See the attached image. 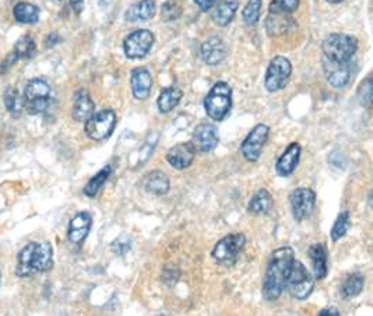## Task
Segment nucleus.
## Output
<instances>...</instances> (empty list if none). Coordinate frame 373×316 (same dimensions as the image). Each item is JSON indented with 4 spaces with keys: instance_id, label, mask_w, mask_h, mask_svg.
Listing matches in <instances>:
<instances>
[{
    "instance_id": "nucleus-1",
    "label": "nucleus",
    "mask_w": 373,
    "mask_h": 316,
    "mask_svg": "<svg viewBox=\"0 0 373 316\" xmlns=\"http://www.w3.org/2000/svg\"><path fill=\"white\" fill-rule=\"evenodd\" d=\"M293 259L295 253L291 247H281L272 253L267 263L262 290L263 297L267 301H276L284 293L287 274Z\"/></svg>"
},
{
    "instance_id": "nucleus-2",
    "label": "nucleus",
    "mask_w": 373,
    "mask_h": 316,
    "mask_svg": "<svg viewBox=\"0 0 373 316\" xmlns=\"http://www.w3.org/2000/svg\"><path fill=\"white\" fill-rule=\"evenodd\" d=\"M53 267V249L49 242H31L17 256L16 274L19 278H31Z\"/></svg>"
},
{
    "instance_id": "nucleus-3",
    "label": "nucleus",
    "mask_w": 373,
    "mask_h": 316,
    "mask_svg": "<svg viewBox=\"0 0 373 316\" xmlns=\"http://www.w3.org/2000/svg\"><path fill=\"white\" fill-rule=\"evenodd\" d=\"M322 49L331 62H350L358 51V39L347 34H330L324 38Z\"/></svg>"
},
{
    "instance_id": "nucleus-4",
    "label": "nucleus",
    "mask_w": 373,
    "mask_h": 316,
    "mask_svg": "<svg viewBox=\"0 0 373 316\" xmlns=\"http://www.w3.org/2000/svg\"><path fill=\"white\" fill-rule=\"evenodd\" d=\"M232 108V89L224 82L213 86L204 100V109L210 120L221 122L230 115Z\"/></svg>"
},
{
    "instance_id": "nucleus-5",
    "label": "nucleus",
    "mask_w": 373,
    "mask_h": 316,
    "mask_svg": "<svg viewBox=\"0 0 373 316\" xmlns=\"http://www.w3.org/2000/svg\"><path fill=\"white\" fill-rule=\"evenodd\" d=\"M315 278L300 260L293 259L285 280V289L295 300H306L315 289Z\"/></svg>"
},
{
    "instance_id": "nucleus-6",
    "label": "nucleus",
    "mask_w": 373,
    "mask_h": 316,
    "mask_svg": "<svg viewBox=\"0 0 373 316\" xmlns=\"http://www.w3.org/2000/svg\"><path fill=\"white\" fill-rule=\"evenodd\" d=\"M52 104L51 86L43 78H34L24 90V108L29 115L45 113Z\"/></svg>"
},
{
    "instance_id": "nucleus-7",
    "label": "nucleus",
    "mask_w": 373,
    "mask_h": 316,
    "mask_svg": "<svg viewBox=\"0 0 373 316\" xmlns=\"http://www.w3.org/2000/svg\"><path fill=\"white\" fill-rule=\"evenodd\" d=\"M246 244V236L245 234H230L227 236H224L222 240H219L213 251H211V258L214 262L218 264L224 266H232L237 263L241 252L243 251Z\"/></svg>"
},
{
    "instance_id": "nucleus-8",
    "label": "nucleus",
    "mask_w": 373,
    "mask_h": 316,
    "mask_svg": "<svg viewBox=\"0 0 373 316\" xmlns=\"http://www.w3.org/2000/svg\"><path fill=\"white\" fill-rule=\"evenodd\" d=\"M84 124L86 135L94 142H102L109 139L110 135L114 133L118 124V116L115 111L104 109L101 112L93 113V116Z\"/></svg>"
},
{
    "instance_id": "nucleus-9",
    "label": "nucleus",
    "mask_w": 373,
    "mask_h": 316,
    "mask_svg": "<svg viewBox=\"0 0 373 316\" xmlns=\"http://www.w3.org/2000/svg\"><path fill=\"white\" fill-rule=\"evenodd\" d=\"M270 128L265 124L256 125L241 144V154L249 163H256L269 140Z\"/></svg>"
},
{
    "instance_id": "nucleus-10",
    "label": "nucleus",
    "mask_w": 373,
    "mask_h": 316,
    "mask_svg": "<svg viewBox=\"0 0 373 316\" xmlns=\"http://www.w3.org/2000/svg\"><path fill=\"white\" fill-rule=\"evenodd\" d=\"M292 74V65L285 56H276L266 71L265 86L269 93H277L282 90L287 84L289 77Z\"/></svg>"
},
{
    "instance_id": "nucleus-11",
    "label": "nucleus",
    "mask_w": 373,
    "mask_h": 316,
    "mask_svg": "<svg viewBox=\"0 0 373 316\" xmlns=\"http://www.w3.org/2000/svg\"><path fill=\"white\" fill-rule=\"evenodd\" d=\"M291 213L295 221L308 220L316 206V193L311 188H298L289 194Z\"/></svg>"
},
{
    "instance_id": "nucleus-12",
    "label": "nucleus",
    "mask_w": 373,
    "mask_h": 316,
    "mask_svg": "<svg viewBox=\"0 0 373 316\" xmlns=\"http://www.w3.org/2000/svg\"><path fill=\"white\" fill-rule=\"evenodd\" d=\"M154 34L150 30H137L129 34L123 41V51L129 59H143L150 54L154 45Z\"/></svg>"
},
{
    "instance_id": "nucleus-13",
    "label": "nucleus",
    "mask_w": 373,
    "mask_h": 316,
    "mask_svg": "<svg viewBox=\"0 0 373 316\" xmlns=\"http://www.w3.org/2000/svg\"><path fill=\"white\" fill-rule=\"evenodd\" d=\"M196 157V147L192 142H184V143H178L173 147H171L167 154H165V160L167 163L178 170H188Z\"/></svg>"
},
{
    "instance_id": "nucleus-14",
    "label": "nucleus",
    "mask_w": 373,
    "mask_h": 316,
    "mask_svg": "<svg viewBox=\"0 0 373 316\" xmlns=\"http://www.w3.org/2000/svg\"><path fill=\"white\" fill-rule=\"evenodd\" d=\"M324 74L330 86L334 89H343L350 84L352 78V66L350 62H331L328 59H323Z\"/></svg>"
},
{
    "instance_id": "nucleus-15",
    "label": "nucleus",
    "mask_w": 373,
    "mask_h": 316,
    "mask_svg": "<svg viewBox=\"0 0 373 316\" xmlns=\"http://www.w3.org/2000/svg\"><path fill=\"white\" fill-rule=\"evenodd\" d=\"M93 217L87 212H80L70 220L69 229H67V238L70 244L80 247L91 231Z\"/></svg>"
},
{
    "instance_id": "nucleus-16",
    "label": "nucleus",
    "mask_w": 373,
    "mask_h": 316,
    "mask_svg": "<svg viewBox=\"0 0 373 316\" xmlns=\"http://www.w3.org/2000/svg\"><path fill=\"white\" fill-rule=\"evenodd\" d=\"M130 86L133 97L139 101H144L152 94L153 76L145 67H136L130 76Z\"/></svg>"
},
{
    "instance_id": "nucleus-17",
    "label": "nucleus",
    "mask_w": 373,
    "mask_h": 316,
    "mask_svg": "<svg viewBox=\"0 0 373 316\" xmlns=\"http://www.w3.org/2000/svg\"><path fill=\"white\" fill-rule=\"evenodd\" d=\"M301 151L302 148L300 143H291L285 148V151L278 157V160L276 163V172L282 178L292 175L298 164H300Z\"/></svg>"
},
{
    "instance_id": "nucleus-18",
    "label": "nucleus",
    "mask_w": 373,
    "mask_h": 316,
    "mask_svg": "<svg viewBox=\"0 0 373 316\" xmlns=\"http://www.w3.org/2000/svg\"><path fill=\"white\" fill-rule=\"evenodd\" d=\"M218 142H219V136L214 125L202 124L193 132L192 143L195 144L196 151L210 153L218 146Z\"/></svg>"
},
{
    "instance_id": "nucleus-19",
    "label": "nucleus",
    "mask_w": 373,
    "mask_h": 316,
    "mask_svg": "<svg viewBox=\"0 0 373 316\" xmlns=\"http://www.w3.org/2000/svg\"><path fill=\"white\" fill-rule=\"evenodd\" d=\"M200 55L202 59L210 65L215 66L219 65L227 56V47L224 44V41L218 36H211L208 38L206 43H203L200 48Z\"/></svg>"
},
{
    "instance_id": "nucleus-20",
    "label": "nucleus",
    "mask_w": 373,
    "mask_h": 316,
    "mask_svg": "<svg viewBox=\"0 0 373 316\" xmlns=\"http://www.w3.org/2000/svg\"><path fill=\"white\" fill-rule=\"evenodd\" d=\"M94 111L95 105L87 90H80L76 95H74V102L71 108V116L74 121L86 122L93 116Z\"/></svg>"
},
{
    "instance_id": "nucleus-21",
    "label": "nucleus",
    "mask_w": 373,
    "mask_h": 316,
    "mask_svg": "<svg viewBox=\"0 0 373 316\" xmlns=\"http://www.w3.org/2000/svg\"><path fill=\"white\" fill-rule=\"evenodd\" d=\"M309 259L312 263L315 280L317 282L323 280L328 273V264H327L328 253L326 247L323 244H313L309 248Z\"/></svg>"
},
{
    "instance_id": "nucleus-22",
    "label": "nucleus",
    "mask_w": 373,
    "mask_h": 316,
    "mask_svg": "<svg viewBox=\"0 0 373 316\" xmlns=\"http://www.w3.org/2000/svg\"><path fill=\"white\" fill-rule=\"evenodd\" d=\"M157 6L154 0H140V2L132 5L126 13L125 20L128 23H137V21H147L152 20L156 16Z\"/></svg>"
},
{
    "instance_id": "nucleus-23",
    "label": "nucleus",
    "mask_w": 373,
    "mask_h": 316,
    "mask_svg": "<svg viewBox=\"0 0 373 316\" xmlns=\"http://www.w3.org/2000/svg\"><path fill=\"white\" fill-rule=\"evenodd\" d=\"M143 188L147 193H152L156 196H164L169 192L171 182H169V178L165 172L153 171L144 177Z\"/></svg>"
},
{
    "instance_id": "nucleus-24",
    "label": "nucleus",
    "mask_w": 373,
    "mask_h": 316,
    "mask_svg": "<svg viewBox=\"0 0 373 316\" xmlns=\"http://www.w3.org/2000/svg\"><path fill=\"white\" fill-rule=\"evenodd\" d=\"M239 8V0H219L211 19L219 27H227L234 20Z\"/></svg>"
},
{
    "instance_id": "nucleus-25",
    "label": "nucleus",
    "mask_w": 373,
    "mask_h": 316,
    "mask_svg": "<svg viewBox=\"0 0 373 316\" xmlns=\"http://www.w3.org/2000/svg\"><path fill=\"white\" fill-rule=\"evenodd\" d=\"M296 27V21L291 17V14L285 13H269L266 20V30L269 35H282Z\"/></svg>"
},
{
    "instance_id": "nucleus-26",
    "label": "nucleus",
    "mask_w": 373,
    "mask_h": 316,
    "mask_svg": "<svg viewBox=\"0 0 373 316\" xmlns=\"http://www.w3.org/2000/svg\"><path fill=\"white\" fill-rule=\"evenodd\" d=\"M273 205H274V199H273L272 193L267 189H260L253 194V197L249 201L248 212L253 216L267 214L273 209Z\"/></svg>"
},
{
    "instance_id": "nucleus-27",
    "label": "nucleus",
    "mask_w": 373,
    "mask_h": 316,
    "mask_svg": "<svg viewBox=\"0 0 373 316\" xmlns=\"http://www.w3.org/2000/svg\"><path fill=\"white\" fill-rule=\"evenodd\" d=\"M183 97V93L180 89L178 87H168V89H164L161 91V94L158 95V100H157V106H158V111L161 113H168L171 112L172 109H175L180 100Z\"/></svg>"
},
{
    "instance_id": "nucleus-28",
    "label": "nucleus",
    "mask_w": 373,
    "mask_h": 316,
    "mask_svg": "<svg viewBox=\"0 0 373 316\" xmlns=\"http://www.w3.org/2000/svg\"><path fill=\"white\" fill-rule=\"evenodd\" d=\"M13 14L16 21L21 24H35L40 20V9L27 2L17 3L14 6Z\"/></svg>"
},
{
    "instance_id": "nucleus-29",
    "label": "nucleus",
    "mask_w": 373,
    "mask_h": 316,
    "mask_svg": "<svg viewBox=\"0 0 373 316\" xmlns=\"http://www.w3.org/2000/svg\"><path fill=\"white\" fill-rule=\"evenodd\" d=\"M351 227V216L350 212H341L337 218H335L331 231H330V238L333 242H339L340 240H343L344 236L347 235L348 229Z\"/></svg>"
},
{
    "instance_id": "nucleus-30",
    "label": "nucleus",
    "mask_w": 373,
    "mask_h": 316,
    "mask_svg": "<svg viewBox=\"0 0 373 316\" xmlns=\"http://www.w3.org/2000/svg\"><path fill=\"white\" fill-rule=\"evenodd\" d=\"M112 174V168L110 166L104 167L101 171H98L90 181L88 183L84 186V194L88 197H95L99 192V189L105 185V182L109 179Z\"/></svg>"
},
{
    "instance_id": "nucleus-31",
    "label": "nucleus",
    "mask_w": 373,
    "mask_h": 316,
    "mask_svg": "<svg viewBox=\"0 0 373 316\" xmlns=\"http://www.w3.org/2000/svg\"><path fill=\"white\" fill-rule=\"evenodd\" d=\"M365 286V278L359 273H354L346 279V282L343 283L341 287V294L346 298H354L357 295H359L363 290Z\"/></svg>"
},
{
    "instance_id": "nucleus-32",
    "label": "nucleus",
    "mask_w": 373,
    "mask_h": 316,
    "mask_svg": "<svg viewBox=\"0 0 373 316\" xmlns=\"http://www.w3.org/2000/svg\"><path fill=\"white\" fill-rule=\"evenodd\" d=\"M5 105L13 117H19L24 109V95L16 89H8L5 93Z\"/></svg>"
},
{
    "instance_id": "nucleus-33",
    "label": "nucleus",
    "mask_w": 373,
    "mask_h": 316,
    "mask_svg": "<svg viewBox=\"0 0 373 316\" xmlns=\"http://www.w3.org/2000/svg\"><path fill=\"white\" fill-rule=\"evenodd\" d=\"M35 48L36 47H35L34 39L31 36H28V35H24L16 43L13 54L19 58V60L20 59H29V58L34 56Z\"/></svg>"
},
{
    "instance_id": "nucleus-34",
    "label": "nucleus",
    "mask_w": 373,
    "mask_h": 316,
    "mask_svg": "<svg viewBox=\"0 0 373 316\" xmlns=\"http://www.w3.org/2000/svg\"><path fill=\"white\" fill-rule=\"evenodd\" d=\"M262 8H263V0H249L242 12L243 21L248 25L257 24L260 20V13H262Z\"/></svg>"
},
{
    "instance_id": "nucleus-35",
    "label": "nucleus",
    "mask_w": 373,
    "mask_h": 316,
    "mask_svg": "<svg viewBox=\"0 0 373 316\" xmlns=\"http://www.w3.org/2000/svg\"><path fill=\"white\" fill-rule=\"evenodd\" d=\"M301 0H272L269 13H285L292 14L300 8Z\"/></svg>"
},
{
    "instance_id": "nucleus-36",
    "label": "nucleus",
    "mask_w": 373,
    "mask_h": 316,
    "mask_svg": "<svg viewBox=\"0 0 373 316\" xmlns=\"http://www.w3.org/2000/svg\"><path fill=\"white\" fill-rule=\"evenodd\" d=\"M110 249L118 256H125L132 249V241L128 235H121L119 238L110 244Z\"/></svg>"
},
{
    "instance_id": "nucleus-37",
    "label": "nucleus",
    "mask_w": 373,
    "mask_h": 316,
    "mask_svg": "<svg viewBox=\"0 0 373 316\" xmlns=\"http://www.w3.org/2000/svg\"><path fill=\"white\" fill-rule=\"evenodd\" d=\"M195 3L199 6L202 12H208L211 8H214L217 0H195Z\"/></svg>"
},
{
    "instance_id": "nucleus-38",
    "label": "nucleus",
    "mask_w": 373,
    "mask_h": 316,
    "mask_svg": "<svg viewBox=\"0 0 373 316\" xmlns=\"http://www.w3.org/2000/svg\"><path fill=\"white\" fill-rule=\"evenodd\" d=\"M70 6L77 14H80L84 8V0H70Z\"/></svg>"
},
{
    "instance_id": "nucleus-39",
    "label": "nucleus",
    "mask_w": 373,
    "mask_h": 316,
    "mask_svg": "<svg viewBox=\"0 0 373 316\" xmlns=\"http://www.w3.org/2000/svg\"><path fill=\"white\" fill-rule=\"evenodd\" d=\"M326 315H328V316H340L341 313H340L339 309H335V308H326V309H322L319 312V316H326Z\"/></svg>"
},
{
    "instance_id": "nucleus-40",
    "label": "nucleus",
    "mask_w": 373,
    "mask_h": 316,
    "mask_svg": "<svg viewBox=\"0 0 373 316\" xmlns=\"http://www.w3.org/2000/svg\"><path fill=\"white\" fill-rule=\"evenodd\" d=\"M59 41H60V38H59L56 34H51V35L47 38V45H48L49 48H52V47H55Z\"/></svg>"
},
{
    "instance_id": "nucleus-41",
    "label": "nucleus",
    "mask_w": 373,
    "mask_h": 316,
    "mask_svg": "<svg viewBox=\"0 0 373 316\" xmlns=\"http://www.w3.org/2000/svg\"><path fill=\"white\" fill-rule=\"evenodd\" d=\"M327 2H328V3H331V5H337V3L344 2V0H327Z\"/></svg>"
},
{
    "instance_id": "nucleus-42",
    "label": "nucleus",
    "mask_w": 373,
    "mask_h": 316,
    "mask_svg": "<svg viewBox=\"0 0 373 316\" xmlns=\"http://www.w3.org/2000/svg\"><path fill=\"white\" fill-rule=\"evenodd\" d=\"M0 283H2V274H0Z\"/></svg>"
},
{
    "instance_id": "nucleus-43",
    "label": "nucleus",
    "mask_w": 373,
    "mask_h": 316,
    "mask_svg": "<svg viewBox=\"0 0 373 316\" xmlns=\"http://www.w3.org/2000/svg\"><path fill=\"white\" fill-rule=\"evenodd\" d=\"M53 2H59V0H53Z\"/></svg>"
}]
</instances>
